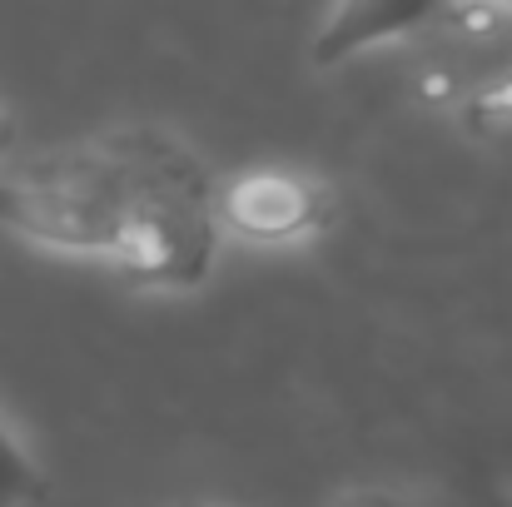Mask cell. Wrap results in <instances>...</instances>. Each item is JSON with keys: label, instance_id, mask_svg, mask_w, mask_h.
Segmentation results:
<instances>
[{"label": "cell", "instance_id": "cell-1", "mask_svg": "<svg viewBox=\"0 0 512 507\" xmlns=\"http://www.w3.org/2000/svg\"><path fill=\"white\" fill-rule=\"evenodd\" d=\"M174 130L115 125L0 169V229L65 259L120 264Z\"/></svg>", "mask_w": 512, "mask_h": 507}, {"label": "cell", "instance_id": "cell-2", "mask_svg": "<svg viewBox=\"0 0 512 507\" xmlns=\"http://www.w3.org/2000/svg\"><path fill=\"white\" fill-rule=\"evenodd\" d=\"M339 219V189L299 165H254L219 179V229L259 244V249H289L314 244Z\"/></svg>", "mask_w": 512, "mask_h": 507}, {"label": "cell", "instance_id": "cell-3", "mask_svg": "<svg viewBox=\"0 0 512 507\" xmlns=\"http://www.w3.org/2000/svg\"><path fill=\"white\" fill-rule=\"evenodd\" d=\"M433 20H438V5H378V0L339 5L319 25V35L309 45V60L319 70H334L343 60H353L358 50H373L383 40H423L433 30Z\"/></svg>", "mask_w": 512, "mask_h": 507}, {"label": "cell", "instance_id": "cell-4", "mask_svg": "<svg viewBox=\"0 0 512 507\" xmlns=\"http://www.w3.org/2000/svg\"><path fill=\"white\" fill-rule=\"evenodd\" d=\"M50 493V478L20 428L0 413V507H35Z\"/></svg>", "mask_w": 512, "mask_h": 507}, {"label": "cell", "instance_id": "cell-5", "mask_svg": "<svg viewBox=\"0 0 512 507\" xmlns=\"http://www.w3.org/2000/svg\"><path fill=\"white\" fill-rule=\"evenodd\" d=\"M329 507H413V498L388 483H348L329 498Z\"/></svg>", "mask_w": 512, "mask_h": 507}, {"label": "cell", "instance_id": "cell-6", "mask_svg": "<svg viewBox=\"0 0 512 507\" xmlns=\"http://www.w3.org/2000/svg\"><path fill=\"white\" fill-rule=\"evenodd\" d=\"M179 507H234V503H179Z\"/></svg>", "mask_w": 512, "mask_h": 507}, {"label": "cell", "instance_id": "cell-7", "mask_svg": "<svg viewBox=\"0 0 512 507\" xmlns=\"http://www.w3.org/2000/svg\"><path fill=\"white\" fill-rule=\"evenodd\" d=\"M0 140H5V110H0Z\"/></svg>", "mask_w": 512, "mask_h": 507}]
</instances>
